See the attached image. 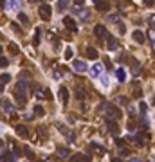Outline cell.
<instances>
[{
  "label": "cell",
  "mask_w": 155,
  "mask_h": 162,
  "mask_svg": "<svg viewBox=\"0 0 155 162\" xmlns=\"http://www.w3.org/2000/svg\"><path fill=\"white\" fill-rule=\"evenodd\" d=\"M105 115H106V121H117L121 117V110L114 104H106V114Z\"/></svg>",
  "instance_id": "cell-1"
},
{
  "label": "cell",
  "mask_w": 155,
  "mask_h": 162,
  "mask_svg": "<svg viewBox=\"0 0 155 162\" xmlns=\"http://www.w3.org/2000/svg\"><path fill=\"white\" fill-rule=\"evenodd\" d=\"M51 13H52V9H51L49 4H42V6L38 8V15H40L42 20H49V18H51Z\"/></svg>",
  "instance_id": "cell-2"
},
{
  "label": "cell",
  "mask_w": 155,
  "mask_h": 162,
  "mask_svg": "<svg viewBox=\"0 0 155 162\" xmlns=\"http://www.w3.org/2000/svg\"><path fill=\"white\" fill-rule=\"evenodd\" d=\"M63 25H65L70 33H76V31H78V25H76L72 16H65V18H63Z\"/></svg>",
  "instance_id": "cell-3"
},
{
  "label": "cell",
  "mask_w": 155,
  "mask_h": 162,
  "mask_svg": "<svg viewBox=\"0 0 155 162\" xmlns=\"http://www.w3.org/2000/svg\"><path fill=\"white\" fill-rule=\"evenodd\" d=\"M117 45H119V42H117V38H114V36H106V49L108 51H116L117 49Z\"/></svg>",
  "instance_id": "cell-4"
},
{
  "label": "cell",
  "mask_w": 155,
  "mask_h": 162,
  "mask_svg": "<svg viewBox=\"0 0 155 162\" xmlns=\"http://www.w3.org/2000/svg\"><path fill=\"white\" fill-rule=\"evenodd\" d=\"M58 97H59V101H61L63 104H67V103H69V89L61 87V89H59V92H58Z\"/></svg>",
  "instance_id": "cell-5"
},
{
  "label": "cell",
  "mask_w": 155,
  "mask_h": 162,
  "mask_svg": "<svg viewBox=\"0 0 155 162\" xmlns=\"http://www.w3.org/2000/svg\"><path fill=\"white\" fill-rule=\"evenodd\" d=\"M72 67H74L76 72H85V70H87V63H85V61H80V59H74Z\"/></svg>",
  "instance_id": "cell-6"
},
{
  "label": "cell",
  "mask_w": 155,
  "mask_h": 162,
  "mask_svg": "<svg viewBox=\"0 0 155 162\" xmlns=\"http://www.w3.org/2000/svg\"><path fill=\"white\" fill-rule=\"evenodd\" d=\"M94 34H96L97 38H106L108 36V33H106V29H105V25H96V29H94Z\"/></svg>",
  "instance_id": "cell-7"
},
{
  "label": "cell",
  "mask_w": 155,
  "mask_h": 162,
  "mask_svg": "<svg viewBox=\"0 0 155 162\" xmlns=\"http://www.w3.org/2000/svg\"><path fill=\"white\" fill-rule=\"evenodd\" d=\"M15 89H16V90H15L16 94H25V92H27V83H25L23 79H20L18 83H16Z\"/></svg>",
  "instance_id": "cell-8"
},
{
  "label": "cell",
  "mask_w": 155,
  "mask_h": 162,
  "mask_svg": "<svg viewBox=\"0 0 155 162\" xmlns=\"http://www.w3.org/2000/svg\"><path fill=\"white\" fill-rule=\"evenodd\" d=\"M133 40H135L139 45H142L144 42H146V38H144V34H142V31H133Z\"/></svg>",
  "instance_id": "cell-9"
},
{
  "label": "cell",
  "mask_w": 155,
  "mask_h": 162,
  "mask_svg": "<svg viewBox=\"0 0 155 162\" xmlns=\"http://www.w3.org/2000/svg\"><path fill=\"white\" fill-rule=\"evenodd\" d=\"M16 133H18L20 137H23V139H27V137H29V130H27L23 124H18V126H16Z\"/></svg>",
  "instance_id": "cell-10"
},
{
  "label": "cell",
  "mask_w": 155,
  "mask_h": 162,
  "mask_svg": "<svg viewBox=\"0 0 155 162\" xmlns=\"http://www.w3.org/2000/svg\"><path fill=\"white\" fill-rule=\"evenodd\" d=\"M96 8H97V11H101V13H106V11L110 9V4H108V2H101V0H99V2L96 4Z\"/></svg>",
  "instance_id": "cell-11"
},
{
  "label": "cell",
  "mask_w": 155,
  "mask_h": 162,
  "mask_svg": "<svg viewBox=\"0 0 155 162\" xmlns=\"http://www.w3.org/2000/svg\"><path fill=\"white\" fill-rule=\"evenodd\" d=\"M40 40H42V29L36 27V29H34V38H33V45H34V47L40 45Z\"/></svg>",
  "instance_id": "cell-12"
},
{
  "label": "cell",
  "mask_w": 155,
  "mask_h": 162,
  "mask_svg": "<svg viewBox=\"0 0 155 162\" xmlns=\"http://www.w3.org/2000/svg\"><path fill=\"white\" fill-rule=\"evenodd\" d=\"M76 99H80V101H85V99H87V92H85L81 87H76Z\"/></svg>",
  "instance_id": "cell-13"
},
{
  "label": "cell",
  "mask_w": 155,
  "mask_h": 162,
  "mask_svg": "<svg viewBox=\"0 0 155 162\" xmlns=\"http://www.w3.org/2000/svg\"><path fill=\"white\" fill-rule=\"evenodd\" d=\"M101 70H103V67L99 65V63H96V65L90 68V74H92V78H97V76L101 74Z\"/></svg>",
  "instance_id": "cell-14"
},
{
  "label": "cell",
  "mask_w": 155,
  "mask_h": 162,
  "mask_svg": "<svg viewBox=\"0 0 155 162\" xmlns=\"http://www.w3.org/2000/svg\"><path fill=\"white\" fill-rule=\"evenodd\" d=\"M74 13L80 16V20H83V22H85V20L89 18V11H87V9H76Z\"/></svg>",
  "instance_id": "cell-15"
},
{
  "label": "cell",
  "mask_w": 155,
  "mask_h": 162,
  "mask_svg": "<svg viewBox=\"0 0 155 162\" xmlns=\"http://www.w3.org/2000/svg\"><path fill=\"white\" fill-rule=\"evenodd\" d=\"M16 155L11 153V151H4V153L0 155V160H15Z\"/></svg>",
  "instance_id": "cell-16"
},
{
  "label": "cell",
  "mask_w": 155,
  "mask_h": 162,
  "mask_svg": "<svg viewBox=\"0 0 155 162\" xmlns=\"http://www.w3.org/2000/svg\"><path fill=\"white\" fill-rule=\"evenodd\" d=\"M15 97H16V103H18V106H23V104L27 103L25 94H16V92H15Z\"/></svg>",
  "instance_id": "cell-17"
},
{
  "label": "cell",
  "mask_w": 155,
  "mask_h": 162,
  "mask_svg": "<svg viewBox=\"0 0 155 162\" xmlns=\"http://www.w3.org/2000/svg\"><path fill=\"white\" fill-rule=\"evenodd\" d=\"M87 56H89L90 59H97L99 54H97V51L94 49V47H87Z\"/></svg>",
  "instance_id": "cell-18"
},
{
  "label": "cell",
  "mask_w": 155,
  "mask_h": 162,
  "mask_svg": "<svg viewBox=\"0 0 155 162\" xmlns=\"http://www.w3.org/2000/svg\"><path fill=\"white\" fill-rule=\"evenodd\" d=\"M106 128L110 130V133H116L117 132V123L116 121H106Z\"/></svg>",
  "instance_id": "cell-19"
},
{
  "label": "cell",
  "mask_w": 155,
  "mask_h": 162,
  "mask_svg": "<svg viewBox=\"0 0 155 162\" xmlns=\"http://www.w3.org/2000/svg\"><path fill=\"white\" fill-rule=\"evenodd\" d=\"M116 78H117V79L123 83V81L126 79V72L123 70V68H117V70H116Z\"/></svg>",
  "instance_id": "cell-20"
},
{
  "label": "cell",
  "mask_w": 155,
  "mask_h": 162,
  "mask_svg": "<svg viewBox=\"0 0 155 162\" xmlns=\"http://www.w3.org/2000/svg\"><path fill=\"white\" fill-rule=\"evenodd\" d=\"M72 160H92L89 155H83V153H76L72 155Z\"/></svg>",
  "instance_id": "cell-21"
},
{
  "label": "cell",
  "mask_w": 155,
  "mask_h": 162,
  "mask_svg": "<svg viewBox=\"0 0 155 162\" xmlns=\"http://www.w3.org/2000/svg\"><path fill=\"white\" fill-rule=\"evenodd\" d=\"M89 146H90V149H94V151H97V153H103V148L99 146L97 142H90Z\"/></svg>",
  "instance_id": "cell-22"
},
{
  "label": "cell",
  "mask_w": 155,
  "mask_h": 162,
  "mask_svg": "<svg viewBox=\"0 0 155 162\" xmlns=\"http://www.w3.org/2000/svg\"><path fill=\"white\" fill-rule=\"evenodd\" d=\"M69 2H70V0H58V8H59V11H63V9L69 8Z\"/></svg>",
  "instance_id": "cell-23"
},
{
  "label": "cell",
  "mask_w": 155,
  "mask_h": 162,
  "mask_svg": "<svg viewBox=\"0 0 155 162\" xmlns=\"http://www.w3.org/2000/svg\"><path fill=\"white\" fill-rule=\"evenodd\" d=\"M18 6H20V0H9L8 9H18Z\"/></svg>",
  "instance_id": "cell-24"
},
{
  "label": "cell",
  "mask_w": 155,
  "mask_h": 162,
  "mask_svg": "<svg viewBox=\"0 0 155 162\" xmlns=\"http://www.w3.org/2000/svg\"><path fill=\"white\" fill-rule=\"evenodd\" d=\"M58 155L59 157H69L70 151H69V148H58Z\"/></svg>",
  "instance_id": "cell-25"
},
{
  "label": "cell",
  "mask_w": 155,
  "mask_h": 162,
  "mask_svg": "<svg viewBox=\"0 0 155 162\" xmlns=\"http://www.w3.org/2000/svg\"><path fill=\"white\" fill-rule=\"evenodd\" d=\"M44 114H45L44 106H42V104H36V106H34V115H44Z\"/></svg>",
  "instance_id": "cell-26"
},
{
  "label": "cell",
  "mask_w": 155,
  "mask_h": 162,
  "mask_svg": "<svg viewBox=\"0 0 155 162\" xmlns=\"http://www.w3.org/2000/svg\"><path fill=\"white\" fill-rule=\"evenodd\" d=\"M0 81H2V83H9V81H11V74H0Z\"/></svg>",
  "instance_id": "cell-27"
},
{
  "label": "cell",
  "mask_w": 155,
  "mask_h": 162,
  "mask_svg": "<svg viewBox=\"0 0 155 162\" xmlns=\"http://www.w3.org/2000/svg\"><path fill=\"white\" fill-rule=\"evenodd\" d=\"M2 106H4V110H6V112H11V103H9L8 99H4V101H2Z\"/></svg>",
  "instance_id": "cell-28"
},
{
  "label": "cell",
  "mask_w": 155,
  "mask_h": 162,
  "mask_svg": "<svg viewBox=\"0 0 155 162\" xmlns=\"http://www.w3.org/2000/svg\"><path fill=\"white\" fill-rule=\"evenodd\" d=\"M18 18H20V22L25 23V25L29 23V20H27V15H25V13H20V15H18Z\"/></svg>",
  "instance_id": "cell-29"
},
{
  "label": "cell",
  "mask_w": 155,
  "mask_h": 162,
  "mask_svg": "<svg viewBox=\"0 0 155 162\" xmlns=\"http://www.w3.org/2000/svg\"><path fill=\"white\" fill-rule=\"evenodd\" d=\"M9 52H11V54H18V47H16V43H9Z\"/></svg>",
  "instance_id": "cell-30"
},
{
  "label": "cell",
  "mask_w": 155,
  "mask_h": 162,
  "mask_svg": "<svg viewBox=\"0 0 155 162\" xmlns=\"http://www.w3.org/2000/svg\"><path fill=\"white\" fill-rule=\"evenodd\" d=\"M25 157H27V159H29V160H34V153H33V151H31L29 148H25Z\"/></svg>",
  "instance_id": "cell-31"
},
{
  "label": "cell",
  "mask_w": 155,
  "mask_h": 162,
  "mask_svg": "<svg viewBox=\"0 0 155 162\" xmlns=\"http://www.w3.org/2000/svg\"><path fill=\"white\" fill-rule=\"evenodd\" d=\"M13 151H15V155H16V157H18V155H20V157H22V155H23V151H22V148H18V146H15V144H13Z\"/></svg>",
  "instance_id": "cell-32"
},
{
  "label": "cell",
  "mask_w": 155,
  "mask_h": 162,
  "mask_svg": "<svg viewBox=\"0 0 155 162\" xmlns=\"http://www.w3.org/2000/svg\"><path fill=\"white\" fill-rule=\"evenodd\" d=\"M148 23H150V27H153L155 29V15H152L150 18H148Z\"/></svg>",
  "instance_id": "cell-33"
},
{
  "label": "cell",
  "mask_w": 155,
  "mask_h": 162,
  "mask_svg": "<svg viewBox=\"0 0 155 162\" xmlns=\"http://www.w3.org/2000/svg\"><path fill=\"white\" fill-rule=\"evenodd\" d=\"M139 110H141V114L144 115V114H146V103H139Z\"/></svg>",
  "instance_id": "cell-34"
},
{
  "label": "cell",
  "mask_w": 155,
  "mask_h": 162,
  "mask_svg": "<svg viewBox=\"0 0 155 162\" xmlns=\"http://www.w3.org/2000/svg\"><path fill=\"white\" fill-rule=\"evenodd\" d=\"M72 58V49H67L65 51V59H70Z\"/></svg>",
  "instance_id": "cell-35"
},
{
  "label": "cell",
  "mask_w": 155,
  "mask_h": 162,
  "mask_svg": "<svg viewBox=\"0 0 155 162\" xmlns=\"http://www.w3.org/2000/svg\"><path fill=\"white\" fill-rule=\"evenodd\" d=\"M126 101H128L126 97H119V99H117V103L121 104V106H125V104H126Z\"/></svg>",
  "instance_id": "cell-36"
},
{
  "label": "cell",
  "mask_w": 155,
  "mask_h": 162,
  "mask_svg": "<svg viewBox=\"0 0 155 162\" xmlns=\"http://www.w3.org/2000/svg\"><path fill=\"white\" fill-rule=\"evenodd\" d=\"M8 63H9V61L6 58H0V67H8Z\"/></svg>",
  "instance_id": "cell-37"
},
{
  "label": "cell",
  "mask_w": 155,
  "mask_h": 162,
  "mask_svg": "<svg viewBox=\"0 0 155 162\" xmlns=\"http://www.w3.org/2000/svg\"><path fill=\"white\" fill-rule=\"evenodd\" d=\"M11 29L15 31V33H18V34H20V27H18L16 23H11Z\"/></svg>",
  "instance_id": "cell-38"
},
{
  "label": "cell",
  "mask_w": 155,
  "mask_h": 162,
  "mask_svg": "<svg viewBox=\"0 0 155 162\" xmlns=\"http://www.w3.org/2000/svg\"><path fill=\"white\" fill-rule=\"evenodd\" d=\"M119 153L123 155V157H126V155H128V149H126V148H119Z\"/></svg>",
  "instance_id": "cell-39"
},
{
  "label": "cell",
  "mask_w": 155,
  "mask_h": 162,
  "mask_svg": "<svg viewBox=\"0 0 155 162\" xmlns=\"http://www.w3.org/2000/svg\"><path fill=\"white\" fill-rule=\"evenodd\" d=\"M133 96H135V97H141V96H142V90H141V89L133 90Z\"/></svg>",
  "instance_id": "cell-40"
},
{
  "label": "cell",
  "mask_w": 155,
  "mask_h": 162,
  "mask_svg": "<svg viewBox=\"0 0 155 162\" xmlns=\"http://www.w3.org/2000/svg\"><path fill=\"white\" fill-rule=\"evenodd\" d=\"M74 4H76V8H81V6H83V0H74Z\"/></svg>",
  "instance_id": "cell-41"
},
{
  "label": "cell",
  "mask_w": 155,
  "mask_h": 162,
  "mask_svg": "<svg viewBox=\"0 0 155 162\" xmlns=\"http://www.w3.org/2000/svg\"><path fill=\"white\" fill-rule=\"evenodd\" d=\"M116 142H117V146H119V148L125 144V140H121V139H116Z\"/></svg>",
  "instance_id": "cell-42"
},
{
  "label": "cell",
  "mask_w": 155,
  "mask_h": 162,
  "mask_svg": "<svg viewBox=\"0 0 155 162\" xmlns=\"http://www.w3.org/2000/svg\"><path fill=\"white\" fill-rule=\"evenodd\" d=\"M142 2H144L146 6H153V0H142Z\"/></svg>",
  "instance_id": "cell-43"
},
{
  "label": "cell",
  "mask_w": 155,
  "mask_h": 162,
  "mask_svg": "<svg viewBox=\"0 0 155 162\" xmlns=\"http://www.w3.org/2000/svg\"><path fill=\"white\" fill-rule=\"evenodd\" d=\"M2 90H4V85H2V81H0V92H2Z\"/></svg>",
  "instance_id": "cell-44"
},
{
  "label": "cell",
  "mask_w": 155,
  "mask_h": 162,
  "mask_svg": "<svg viewBox=\"0 0 155 162\" xmlns=\"http://www.w3.org/2000/svg\"><path fill=\"white\" fill-rule=\"evenodd\" d=\"M2 146H4V140H0V148H2Z\"/></svg>",
  "instance_id": "cell-45"
},
{
  "label": "cell",
  "mask_w": 155,
  "mask_h": 162,
  "mask_svg": "<svg viewBox=\"0 0 155 162\" xmlns=\"http://www.w3.org/2000/svg\"><path fill=\"white\" fill-rule=\"evenodd\" d=\"M0 54H2V45H0Z\"/></svg>",
  "instance_id": "cell-46"
},
{
  "label": "cell",
  "mask_w": 155,
  "mask_h": 162,
  "mask_svg": "<svg viewBox=\"0 0 155 162\" xmlns=\"http://www.w3.org/2000/svg\"><path fill=\"white\" fill-rule=\"evenodd\" d=\"M31 2H40V0H31Z\"/></svg>",
  "instance_id": "cell-47"
},
{
  "label": "cell",
  "mask_w": 155,
  "mask_h": 162,
  "mask_svg": "<svg viewBox=\"0 0 155 162\" xmlns=\"http://www.w3.org/2000/svg\"><path fill=\"white\" fill-rule=\"evenodd\" d=\"M97 2H99V0H94V4H97Z\"/></svg>",
  "instance_id": "cell-48"
},
{
  "label": "cell",
  "mask_w": 155,
  "mask_h": 162,
  "mask_svg": "<svg viewBox=\"0 0 155 162\" xmlns=\"http://www.w3.org/2000/svg\"><path fill=\"white\" fill-rule=\"evenodd\" d=\"M153 106H155V97H153Z\"/></svg>",
  "instance_id": "cell-49"
},
{
  "label": "cell",
  "mask_w": 155,
  "mask_h": 162,
  "mask_svg": "<svg viewBox=\"0 0 155 162\" xmlns=\"http://www.w3.org/2000/svg\"><path fill=\"white\" fill-rule=\"evenodd\" d=\"M153 51H155V43H153Z\"/></svg>",
  "instance_id": "cell-50"
},
{
  "label": "cell",
  "mask_w": 155,
  "mask_h": 162,
  "mask_svg": "<svg viewBox=\"0 0 155 162\" xmlns=\"http://www.w3.org/2000/svg\"><path fill=\"white\" fill-rule=\"evenodd\" d=\"M0 38H2V33H0Z\"/></svg>",
  "instance_id": "cell-51"
}]
</instances>
